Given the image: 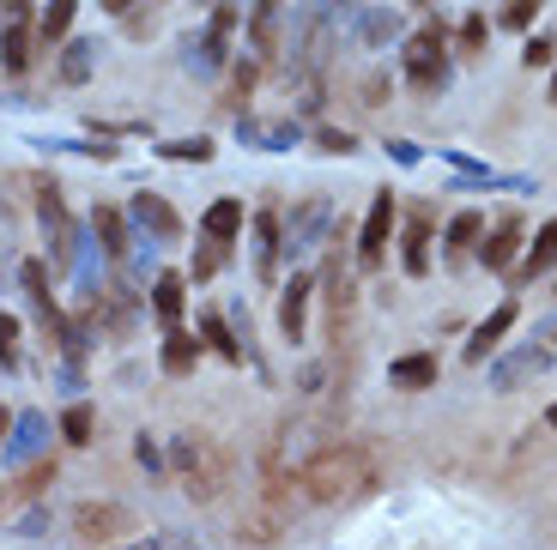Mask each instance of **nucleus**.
Returning a JSON list of instances; mask_svg holds the SVG:
<instances>
[{
	"mask_svg": "<svg viewBox=\"0 0 557 550\" xmlns=\"http://www.w3.org/2000/svg\"><path fill=\"white\" fill-rule=\"evenodd\" d=\"M37 218H42V236H49V273H67L73 266V224H67V207H61L55 182L37 193Z\"/></svg>",
	"mask_w": 557,
	"mask_h": 550,
	"instance_id": "12",
	"label": "nucleus"
},
{
	"mask_svg": "<svg viewBox=\"0 0 557 550\" xmlns=\"http://www.w3.org/2000/svg\"><path fill=\"white\" fill-rule=\"evenodd\" d=\"M249 91H255V61H243L237 79H231V110L237 115H249Z\"/></svg>",
	"mask_w": 557,
	"mask_h": 550,
	"instance_id": "38",
	"label": "nucleus"
},
{
	"mask_svg": "<svg viewBox=\"0 0 557 550\" xmlns=\"http://www.w3.org/2000/svg\"><path fill=\"white\" fill-rule=\"evenodd\" d=\"M37 55V0H7L0 7V73H30Z\"/></svg>",
	"mask_w": 557,
	"mask_h": 550,
	"instance_id": "6",
	"label": "nucleus"
},
{
	"mask_svg": "<svg viewBox=\"0 0 557 550\" xmlns=\"http://www.w3.org/2000/svg\"><path fill=\"white\" fill-rule=\"evenodd\" d=\"M297 521V478H285L278 466H267V478L255 484V496L243 502V521H237V538L255 550H273L278 538L292 533Z\"/></svg>",
	"mask_w": 557,
	"mask_h": 550,
	"instance_id": "3",
	"label": "nucleus"
},
{
	"mask_svg": "<svg viewBox=\"0 0 557 550\" xmlns=\"http://www.w3.org/2000/svg\"><path fill=\"white\" fill-rule=\"evenodd\" d=\"M91 230H98V242H103L110 261H127V242H134V236H127V212L98 207V212H91Z\"/></svg>",
	"mask_w": 557,
	"mask_h": 550,
	"instance_id": "27",
	"label": "nucleus"
},
{
	"mask_svg": "<svg viewBox=\"0 0 557 550\" xmlns=\"http://www.w3.org/2000/svg\"><path fill=\"white\" fill-rule=\"evenodd\" d=\"M73 13H79V0H49L37 13V49H61L73 30Z\"/></svg>",
	"mask_w": 557,
	"mask_h": 550,
	"instance_id": "26",
	"label": "nucleus"
},
{
	"mask_svg": "<svg viewBox=\"0 0 557 550\" xmlns=\"http://www.w3.org/2000/svg\"><path fill=\"white\" fill-rule=\"evenodd\" d=\"M448 73H455V61H448V25L431 18V25L406 42V85L418 97H436V91H448Z\"/></svg>",
	"mask_w": 557,
	"mask_h": 550,
	"instance_id": "4",
	"label": "nucleus"
},
{
	"mask_svg": "<svg viewBox=\"0 0 557 550\" xmlns=\"http://www.w3.org/2000/svg\"><path fill=\"white\" fill-rule=\"evenodd\" d=\"M516 321H521V303H516V297H503V303H497V309H491V315L473 327V339H467V351H460V358H467V363L497 358V351H503V339L516 333Z\"/></svg>",
	"mask_w": 557,
	"mask_h": 550,
	"instance_id": "15",
	"label": "nucleus"
},
{
	"mask_svg": "<svg viewBox=\"0 0 557 550\" xmlns=\"http://www.w3.org/2000/svg\"><path fill=\"white\" fill-rule=\"evenodd\" d=\"M315 146H321V152H339V158L358 152V139H351L346 127H315Z\"/></svg>",
	"mask_w": 557,
	"mask_h": 550,
	"instance_id": "39",
	"label": "nucleus"
},
{
	"mask_svg": "<svg viewBox=\"0 0 557 550\" xmlns=\"http://www.w3.org/2000/svg\"><path fill=\"white\" fill-rule=\"evenodd\" d=\"M170 472H176L182 496L188 502H219L224 490H231V478H237V460H231V448H224L219 436H207V429H188V436L170 441Z\"/></svg>",
	"mask_w": 557,
	"mask_h": 550,
	"instance_id": "2",
	"label": "nucleus"
},
{
	"mask_svg": "<svg viewBox=\"0 0 557 550\" xmlns=\"http://www.w3.org/2000/svg\"><path fill=\"white\" fill-rule=\"evenodd\" d=\"M521 248H528V218L509 207V212H497V224H485V242H479L473 261H485V273H509L521 261Z\"/></svg>",
	"mask_w": 557,
	"mask_h": 550,
	"instance_id": "10",
	"label": "nucleus"
},
{
	"mask_svg": "<svg viewBox=\"0 0 557 550\" xmlns=\"http://www.w3.org/2000/svg\"><path fill=\"white\" fill-rule=\"evenodd\" d=\"M158 152L170 158V164H212V139H170V146H158Z\"/></svg>",
	"mask_w": 557,
	"mask_h": 550,
	"instance_id": "33",
	"label": "nucleus"
},
{
	"mask_svg": "<svg viewBox=\"0 0 557 550\" xmlns=\"http://www.w3.org/2000/svg\"><path fill=\"white\" fill-rule=\"evenodd\" d=\"M152 550H200V545H195L188 533H158V538H152Z\"/></svg>",
	"mask_w": 557,
	"mask_h": 550,
	"instance_id": "40",
	"label": "nucleus"
},
{
	"mask_svg": "<svg viewBox=\"0 0 557 550\" xmlns=\"http://www.w3.org/2000/svg\"><path fill=\"white\" fill-rule=\"evenodd\" d=\"M400 37V13H370L363 18V42H394Z\"/></svg>",
	"mask_w": 557,
	"mask_h": 550,
	"instance_id": "37",
	"label": "nucleus"
},
{
	"mask_svg": "<svg viewBox=\"0 0 557 550\" xmlns=\"http://www.w3.org/2000/svg\"><path fill=\"white\" fill-rule=\"evenodd\" d=\"M436 382H443V358L436 351H400L388 363V387H400V393H431Z\"/></svg>",
	"mask_w": 557,
	"mask_h": 550,
	"instance_id": "20",
	"label": "nucleus"
},
{
	"mask_svg": "<svg viewBox=\"0 0 557 550\" xmlns=\"http://www.w3.org/2000/svg\"><path fill=\"white\" fill-rule=\"evenodd\" d=\"M485 242V212H455L443 230V266H467Z\"/></svg>",
	"mask_w": 557,
	"mask_h": 550,
	"instance_id": "22",
	"label": "nucleus"
},
{
	"mask_svg": "<svg viewBox=\"0 0 557 550\" xmlns=\"http://www.w3.org/2000/svg\"><path fill=\"white\" fill-rule=\"evenodd\" d=\"M91 61H98V42H67V55H61V79H67V85L91 79Z\"/></svg>",
	"mask_w": 557,
	"mask_h": 550,
	"instance_id": "32",
	"label": "nucleus"
},
{
	"mask_svg": "<svg viewBox=\"0 0 557 550\" xmlns=\"http://www.w3.org/2000/svg\"><path fill=\"white\" fill-rule=\"evenodd\" d=\"M327 236H334V207H327V200L297 207L292 224H285V248H292V254H309V248H321Z\"/></svg>",
	"mask_w": 557,
	"mask_h": 550,
	"instance_id": "19",
	"label": "nucleus"
},
{
	"mask_svg": "<svg viewBox=\"0 0 557 550\" xmlns=\"http://www.w3.org/2000/svg\"><path fill=\"white\" fill-rule=\"evenodd\" d=\"M376 490V454L363 448V441H327L315 454L297 466V496L304 502H321V509H334V502H358V496Z\"/></svg>",
	"mask_w": 557,
	"mask_h": 550,
	"instance_id": "1",
	"label": "nucleus"
},
{
	"mask_svg": "<svg viewBox=\"0 0 557 550\" xmlns=\"http://www.w3.org/2000/svg\"><path fill=\"white\" fill-rule=\"evenodd\" d=\"M400 273L406 278H431V266H436V207L431 200H412L406 207V224H400Z\"/></svg>",
	"mask_w": 557,
	"mask_h": 550,
	"instance_id": "7",
	"label": "nucleus"
},
{
	"mask_svg": "<svg viewBox=\"0 0 557 550\" xmlns=\"http://www.w3.org/2000/svg\"><path fill=\"white\" fill-rule=\"evenodd\" d=\"M103 13H110V18H127V13H134V0H103Z\"/></svg>",
	"mask_w": 557,
	"mask_h": 550,
	"instance_id": "42",
	"label": "nucleus"
},
{
	"mask_svg": "<svg viewBox=\"0 0 557 550\" xmlns=\"http://www.w3.org/2000/svg\"><path fill=\"white\" fill-rule=\"evenodd\" d=\"M249 49H255V61L285 55V0H255L249 7Z\"/></svg>",
	"mask_w": 557,
	"mask_h": 550,
	"instance_id": "16",
	"label": "nucleus"
},
{
	"mask_svg": "<svg viewBox=\"0 0 557 550\" xmlns=\"http://www.w3.org/2000/svg\"><path fill=\"white\" fill-rule=\"evenodd\" d=\"M557 273V218H545L540 230L528 236V248H521V261L509 266V285H533V278Z\"/></svg>",
	"mask_w": 557,
	"mask_h": 550,
	"instance_id": "18",
	"label": "nucleus"
},
{
	"mask_svg": "<svg viewBox=\"0 0 557 550\" xmlns=\"http://www.w3.org/2000/svg\"><path fill=\"white\" fill-rule=\"evenodd\" d=\"M73 533L103 550V545H122L127 533H139V514L122 509V502H79L73 509Z\"/></svg>",
	"mask_w": 557,
	"mask_h": 550,
	"instance_id": "9",
	"label": "nucleus"
},
{
	"mask_svg": "<svg viewBox=\"0 0 557 550\" xmlns=\"http://www.w3.org/2000/svg\"><path fill=\"white\" fill-rule=\"evenodd\" d=\"M552 345H516V351H509V358H497L491 363V387H497V393H516L521 382H533V375H545L552 370Z\"/></svg>",
	"mask_w": 557,
	"mask_h": 550,
	"instance_id": "14",
	"label": "nucleus"
},
{
	"mask_svg": "<svg viewBox=\"0 0 557 550\" xmlns=\"http://www.w3.org/2000/svg\"><path fill=\"white\" fill-rule=\"evenodd\" d=\"M224 261H231V242H212V236H200V248H195V266H188V278H195V285H207V278L219 273Z\"/></svg>",
	"mask_w": 557,
	"mask_h": 550,
	"instance_id": "31",
	"label": "nucleus"
},
{
	"mask_svg": "<svg viewBox=\"0 0 557 550\" xmlns=\"http://www.w3.org/2000/svg\"><path fill=\"white\" fill-rule=\"evenodd\" d=\"M182 309H188V273H158L152 278V315L158 327H182Z\"/></svg>",
	"mask_w": 557,
	"mask_h": 550,
	"instance_id": "23",
	"label": "nucleus"
},
{
	"mask_svg": "<svg viewBox=\"0 0 557 550\" xmlns=\"http://www.w3.org/2000/svg\"><path fill=\"white\" fill-rule=\"evenodd\" d=\"M195 333H200V345H207V351H219L224 363H243V339H237V327H231L219 309H200Z\"/></svg>",
	"mask_w": 557,
	"mask_h": 550,
	"instance_id": "25",
	"label": "nucleus"
},
{
	"mask_svg": "<svg viewBox=\"0 0 557 550\" xmlns=\"http://www.w3.org/2000/svg\"><path fill=\"white\" fill-rule=\"evenodd\" d=\"M540 7H545V0H509L497 25H503V30H533V18H540Z\"/></svg>",
	"mask_w": 557,
	"mask_h": 550,
	"instance_id": "36",
	"label": "nucleus"
},
{
	"mask_svg": "<svg viewBox=\"0 0 557 550\" xmlns=\"http://www.w3.org/2000/svg\"><path fill=\"white\" fill-rule=\"evenodd\" d=\"M127 218L139 224V236H146V242H182L176 207H170L164 193H152V188H139L134 200H127Z\"/></svg>",
	"mask_w": 557,
	"mask_h": 550,
	"instance_id": "13",
	"label": "nucleus"
},
{
	"mask_svg": "<svg viewBox=\"0 0 557 550\" xmlns=\"http://www.w3.org/2000/svg\"><path fill=\"white\" fill-rule=\"evenodd\" d=\"M521 67H557V42L552 37H533V30H528V42H521Z\"/></svg>",
	"mask_w": 557,
	"mask_h": 550,
	"instance_id": "35",
	"label": "nucleus"
},
{
	"mask_svg": "<svg viewBox=\"0 0 557 550\" xmlns=\"http://www.w3.org/2000/svg\"><path fill=\"white\" fill-rule=\"evenodd\" d=\"M412 7H431V0H412Z\"/></svg>",
	"mask_w": 557,
	"mask_h": 550,
	"instance_id": "46",
	"label": "nucleus"
},
{
	"mask_svg": "<svg viewBox=\"0 0 557 550\" xmlns=\"http://www.w3.org/2000/svg\"><path fill=\"white\" fill-rule=\"evenodd\" d=\"M491 49V18L485 13H467L455 25V55H485Z\"/></svg>",
	"mask_w": 557,
	"mask_h": 550,
	"instance_id": "30",
	"label": "nucleus"
},
{
	"mask_svg": "<svg viewBox=\"0 0 557 550\" xmlns=\"http://www.w3.org/2000/svg\"><path fill=\"white\" fill-rule=\"evenodd\" d=\"M134 454H139V466H146V472H158V466H164V454H158V448H152L146 436L134 441Z\"/></svg>",
	"mask_w": 557,
	"mask_h": 550,
	"instance_id": "41",
	"label": "nucleus"
},
{
	"mask_svg": "<svg viewBox=\"0 0 557 550\" xmlns=\"http://www.w3.org/2000/svg\"><path fill=\"white\" fill-rule=\"evenodd\" d=\"M200 358H207V345H200V333H188V327H170V333H164V345H158V370H164L170 382L195 375V370H200Z\"/></svg>",
	"mask_w": 557,
	"mask_h": 550,
	"instance_id": "21",
	"label": "nucleus"
},
{
	"mask_svg": "<svg viewBox=\"0 0 557 550\" xmlns=\"http://www.w3.org/2000/svg\"><path fill=\"white\" fill-rule=\"evenodd\" d=\"M309 297H315V273H292V285H278V333L292 345L309 339Z\"/></svg>",
	"mask_w": 557,
	"mask_h": 550,
	"instance_id": "17",
	"label": "nucleus"
},
{
	"mask_svg": "<svg viewBox=\"0 0 557 550\" xmlns=\"http://www.w3.org/2000/svg\"><path fill=\"white\" fill-rule=\"evenodd\" d=\"M243 200L237 193H224V200H212L207 212H200V236H212V242H243Z\"/></svg>",
	"mask_w": 557,
	"mask_h": 550,
	"instance_id": "24",
	"label": "nucleus"
},
{
	"mask_svg": "<svg viewBox=\"0 0 557 550\" xmlns=\"http://www.w3.org/2000/svg\"><path fill=\"white\" fill-rule=\"evenodd\" d=\"M13 429H18V436L7 441V466H25V460L42 448V412H25V417H13Z\"/></svg>",
	"mask_w": 557,
	"mask_h": 550,
	"instance_id": "29",
	"label": "nucleus"
},
{
	"mask_svg": "<svg viewBox=\"0 0 557 550\" xmlns=\"http://www.w3.org/2000/svg\"><path fill=\"white\" fill-rule=\"evenodd\" d=\"M7 429H13V412H7V405H0V436H7Z\"/></svg>",
	"mask_w": 557,
	"mask_h": 550,
	"instance_id": "44",
	"label": "nucleus"
},
{
	"mask_svg": "<svg viewBox=\"0 0 557 550\" xmlns=\"http://www.w3.org/2000/svg\"><path fill=\"white\" fill-rule=\"evenodd\" d=\"M545 429H557V399H552V405H545Z\"/></svg>",
	"mask_w": 557,
	"mask_h": 550,
	"instance_id": "43",
	"label": "nucleus"
},
{
	"mask_svg": "<svg viewBox=\"0 0 557 550\" xmlns=\"http://www.w3.org/2000/svg\"><path fill=\"white\" fill-rule=\"evenodd\" d=\"M394 230H400V200L382 188L376 200H370V212H363L358 236H351V261H358V273H382V266H388Z\"/></svg>",
	"mask_w": 557,
	"mask_h": 550,
	"instance_id": "5",
	"label": "nucleus"
},
{
	"mask_svg": "<svg viewBox=\"0 0 557 550\" xmlns=\"http://www.w3.org/2000/svg\"><path fill=\"white\" fill-rule=\"evenodd\" d=\"M237 18H243L237 0H219V7H212V18H207V30H200V42H188V67L212 79V73H219L224 61H231V37H237Z\"/></svg>",
	"mask_w": 557,
	"mask_h": 550,
	"instance_id": "8",
	"label": "nucleus"
},
{
	"mask_svg": "<svg viewBox=\"0 0 557 550\" xmlns=\"http://www.w3.org/2000/svg\"><path fill=\"white\" fill-rule=\"evenodd\" d=\"M61 441H67V448H91V441H98V412H91L85 399H73L67 412H61Z\"/></svg>",
	"mask_w": 557,
	"mask_h": 550,
	"instance_id": "28",
	"label": "nucleus"
},
{
	"mask_svg": "<svg viewBox=\"0 0 557 550\" xmlns=\"http://www.w3.org/2000/svg\"><path fill=\"white\" fill-rule=\"evenodd\" d=\"M278 254H285V212L261 207L249 218V261H255V278H261V285L278 278Z\"/></svg>",
	"mask_w": 557,
	"mask_h": 550,
	"instance_id": "11",
	"label": "nucleus"
},
{
	"mask_svg": "<svg viewBox=\"0 0 557 550\" xmlns=\"http://www.w3.org/2000/svg\"><path fill=\"white\" fill-rule=\"evenodd\" d=\"M552 103H557V67H552Z\"/></svg>",
	"mask_w": 557,
	"mask_h": 550,
	"instance_id": "45",
	"label": "nucleus"
},
{
	"mask_svg": "<svg viewBox=\"0 0 557 550\" xmlns=\"http://www.w3.org/2000/svg\"><path fill=\"white\" fill-rule=\"evenodd\" d=\"M0 370L7 375L25 370V351H18V315H0Z\"/></svg>",
	"mask_w": 557,
	"mask_h": 550,
	"instance_id": "34",
	"label": "nucleus"
}]
</instances>
